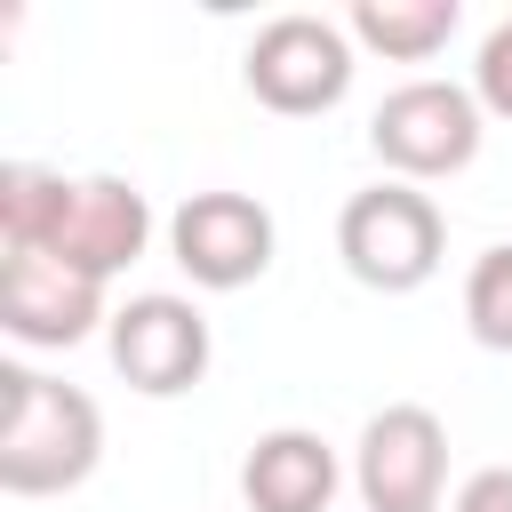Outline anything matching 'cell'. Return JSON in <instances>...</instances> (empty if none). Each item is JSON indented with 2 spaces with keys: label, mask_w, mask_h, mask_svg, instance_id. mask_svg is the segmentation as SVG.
Listing matches in <instances>:
<instances>
[{
  "label": "cell",
  "mask_w": 512,
  "mask_h": 512,
  "mask_svg": "<svg viewBox=\"0 0 512 512\" xmlns=\"http://www.w3.org/2000/svg\"><path fill=\"white\" fill-rule=\"evenodd\" d=\"M104 464V416L80 384L0 360V488L8 496H64Z\"/></svg>",
  "instance_id": "1"
},
{
  "label": "cell",
  "mask_w": 512,
  "mask_h": 512,
  "mask_svg": "<svg viewBox=\"0 0 512 512\" xmlns=\"http://www.w3.org/2000/svg\"><path fill=\"white\" fill-rule=\"evenodd\" d=\"M336 256H344V272H352L360 288L408 296V288H424V280L440 272V256H448V216H440V200H432L424 184L384 176V184H368V192L344 200V216H336Z\"/></svg>",
  "instance_id": "2"
},
{
  "label": "cell",
  "mask_w": 512,
  "mask_h": 512,
  "mask_svg": "<svg viewBox=\"0 0 512 512\" xmlns=\"http://www.w3.org/2000/svg\"><path fill=\"white\" fill-rule=\"evenodd\" d=\"M352 72H360L352 32H344L336 16H304V8L256 24V40H248V56H240L248 96H256L264 112H280V120L336 112V104L352 96Z\"/></svg>",
  "instance_id": "3"
},
{
  "label": "cell",
  "mask_w": 512,
  "mask_h": 512,
  "mask_svg": "<svg viewBox=\"0 0 512 512\" xmlns=\"http://www.w3.org/2000/svg\"><path fill=\"white\" fill-rule=\"evenodd\" d=\"M480 128H488V112L464 80H400L368 112V152L400 184H440L480 160Z\"/></svg>",
  "instance_id": "4"
},
{
  "label": "cell",
  "mask_w": 512,
  "mask_h": 512,
  "mask_svg": "<svg viewBox=\"0 0 512 512\" xmlns=\"http://www.w3.org/2000/svg\"><path fill=\"white\" fill-rule=\"evenodd\" d=\"M352 488L360 512H440L448 488V424L424 400H392L360 424L352 448Z\"/></svg>",
  "instance_id": "5"
},
{
  "label": "cell",
  "mask_w": 512,
  "mask_h": 512,
  "mask_svg": "<svg viewBox=\"0 0 512 512\" xmlns=\"http://www.w3.org/2000/svg\"><path fill=\"white\" fill-rule=\"evenodd\" d=\"M104 352H112V368L128 376V392L176 400V392H192V384L208 376V352H216V344H208V312H200L192 296L144 288V296H128V304L112 312Z\"/></svg>",
  "instance_id": "6"
},
{
  "label": "cell",
  "mask_w": 512,
  "mask_h": 512,
  "mask_svg": "<svg viewBox=\"0 0 512 512\" xmlns=\"http://www.w3.org/2000/svg\"><path fill=\"white\" fill-rule=\"evenodd\" d=\"M272 248H280V232H272V208L256 192H192L168 216V256L184 264L192 288H216V296L264 280Z\"/></svg>",
  "instance_id": "7"
},
{
  "label": "cell",
  "mask_w": 512,
  "mask_h": 512,
  "mask_svg": "<svg viewBox=\"0 0 512 512\" xmlns=\"http://www.w3.org/2000/svg\"><path fill=\"white\" fill-rule=\"evenodd\" d=\"M144 248H152V200H144L128 176H72L64 216H56V232H48L32 256H56V264H72V272H88V280H112V272H128Z\"/></svg>",
  "instance_id": "8"
},
{
  "label": "cell",
  "mask_w": 512,
  "mask_h": 512,
  "mask_svg": "<svg viewBox=\"0 0 512 512\" xmlns=\"http://www.w3.org/2000/svg\"><path fill=\"white\" fill-rule=\"evenodd\" d=\"M0 328L32 352H72L96 328H112L104 280H88L56 256H0Z\"/></svg>",
  "instance_id": "9"
},
{
  "label": "cell",
  "mask_w": 512,
  "mask_h": 512,
  "mask_svg": "<svg viewBox=\"0 0 512 512\" xmlns=\"http://www.w3.org/2000/svg\"><path fill=\"white\" fill-rule=\"evenodd\" d=\"M344 488V464L320 432L304 424H280V432H256V448L240 456V496L248 512H328Z\"/></svg>",
  "instance_id": "10"
},
{
  "label": "cell",
  "mask_w": 512,
  "mask_h": 512,
  "mask_svg": "<svg viewBox=\"0 0 512 512\" xmlns=\"http://www.w3.org/2000/svg\"><path fill=\"white\" fill-rule=\"evenodd\" d=\"M456 24H464L456 0H352V16H344L352 48H368V56H384V64H424V56H440V48L456 40Z\"/></svg>",
  "instance_id": "11"
},
{
  "label": "cell",
  "mask_w": 512,
  "mask_h": 512,
  "mask_svg": "<svg viewBox=\"0 0 512 512\" xmlns=\"http://www.w3.org/2000/svg\"><path fill=\"white\" fill-rule=\"evenodd\" d=\"M64 192H72V176H56V168H40V160H8V168H0V248H8V256H32V248L56 232Z\"/></svg>",
  "instance_id": "12"
},
{
  "label": "cell",
  "mask_w": 512,
  "mask_h": 512,
  "mask_svg": "<svg viewBox=\"0 0 512 512\" xmlns=\"http://www.w3.org/2000/svg\"><path fill=\"white\" fill-rule=\"evenodd\" d=\"M464 328H472V344L512 352V240L472 256V272H464Z\"/></svg>",
  "instance_id": "13"
},
{
  "label": "cell",
  "mask_w": 512,
  "mask_h": 512,
  "mask_svg": "<svg viewBox=\"0 0 512 512\" xmlns=\"http://www.w3.org/2000/svg\"><path fill=\"white\" fill-rule=\"evenodd\" d=\"M472 96L488 120H512V16L480 32V56H472Z\"/></svg>",
  "instance_id": "14"
},
{
  "label": "cell",
  "mask_w": 512,
  "mask_h": 512,
  "mask_svg": "<svg viewBox=\"0 0 512 512\" xmlns=\"http://www.w3.org/2000/svg\"><path fill=\"white\" fill-rule=\"evenodd\" d=\"M448 512H512V464H480V472L448 496Z\"/></svg>",
  "instance_id": "15"
}]
</instances>
